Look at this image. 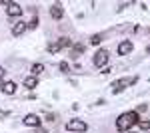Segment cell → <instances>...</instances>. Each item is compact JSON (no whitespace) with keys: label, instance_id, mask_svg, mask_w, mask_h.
<instances>
[{"label":"cell","instance_id":"obj_15","mask_svg":"<svg viewBox=\"0 0 150 133\" xmlns=\"http://www.w3.org/2000/svg\"><path fill=\"white\" fill-rule=\"evenodd\" d=\"M58 44H60V48H68V46H72V40L70 38H58Z\"/></svg>","mask_w":150,"mask_h":133},{"label":"cell","instance_id":"obj_4","mask_svg":"<svg viewBox=\"0 0 150 133\" xmlns=\"http://www.w3.org/2000/svg\"><path fill=\"white\" fill-rule=\"evenodd\" d=\"M108 60H110V56H108V52L106 50H98L96 54H94V66L96 68H106V64H108Z\"/></svg>","mask_w":150,"mask_h":133},{"label":"cell","instance_id":"obj_17","mask_svg":"<svg viewBox=\"0 0 150 133\" xmlns=\"http://www.w3.org/2000/svg\"><path fill=\"white\" fill-rule=\"evenodd\" d=\"M100 42H102V36H100V34H94L92 38H90V44L92 46H98Z\"/></svg>","mask_w":150,"mask_h":133},{"label":"cell","instance_id":"obj_13","mask_svg":"<svg viewBox=\"0 0 150 133\" xmlns=\"http://www.w3.org/2000/svg\"><path fill=\"white\" fill-rule=\"evenodd\" d=\"M42 72H44V66H42V64H34V66L30 68V74H32V76H40V74H42Z\"/></svg>","mask_w":150,"mask_h":133},{"label":"cell","instance_id":"obj_11","mask_svg":"<svg viewBox=\"0 0 150 133\" xmlns=\"http://www.w3.org/2000/svg\"><path fill=\"white\" fill-rule=\"evenodd\" d=\"M82 54H84V46L82 44H74L72 46V50H70V58H72V60H78Z\"/></svg>","mask_w":150,"mask_h":133},{"label":"cell","instance_id":"obj_1","mask_svg":"<svg viewBox=\"0 0 150 133\" xmlns=\"http://www.w3.org/2000/svg\"><path fill=\"white\" fill-rule=\"evenodd\" d=\"M138 121H140V117H138L136 111H124V113H120L118 119H116V129L126 133V131H130L134 125H138Z\"/></svg>","mask_w":150,"mask_h":133},{"label":"cell","instance_id":"obj_24","mask_svg":"<svg viewBox=\"0 0 150 133\" xmlns=\"http://www.w3.org/2000/svg\"><path fill=\"white\" fill-rule=\"evenodd\" d=\"M126 133H134V131H126Z\"/></svg>","mask_w":150,"mask_h":133},{"label":"cell","instance_id":"obj_10","mask_svg":"<svg viewBox=\"0 0 150 133\" xmlns=\"http://www.w3.org/2000/svg\"><path fill=\"white\" fill-rule=\"evenodd\" d=\"M24 30H26V22H22V20H16V24L12 26V36H22Z\"/></svg>","mask_w":150,"mask_h":133},{"label":"cell","instance_id":"obj_8","mask_svg":"<svg viewBox=\"0 0 150 133\" xmlns=\"http://www.w3.org/2000/svg\"><path fill=\"white\" fill-rule=\"evenodd\" d=\"M0 89H2V93H6V95H14V93H16V84H14V81H4V84L0 86Z\"/></svg>","mask_w":150,"mask_h":133},{"label":"cell","instance_id":"obj_22","mask_svg":"<svg viewBox=\"0 0 150 133\" xmlns=\"http://www.w3.org/2000/svg\"><path fill=\"white\" fill-rule=\"evenodd\" d=\"M4 74H6V72H4V68L0 66V81H2V78H4Z\"/></svg>","mask_w":150,"mask_h":133},{"label":"cell","instance_id":"obj_21","mask_svg":"<svg viewBox=\"0 0 150 133\" xmlns=\"http://www.w3.org/2000/svg\"><path fill=\"white\" fill-rule=\"evenodd\" d=\"M46 119L48 121H56V115L54 113H46Z\"/></svg>","mask_w":150,"mask_h":133},{"label":"cell","instance_id":"obj_3","mask_svg":"<svg viewBox=\"0 0 150 133\" xmlns=\"http://www.w3.org/2000/svg\"><path fill=\"white\" fill-rule=\"evenodd\" d=\"M66 129L68 131H76V133H84L88 129V125L82 121V119H68L66 121Z\"/></svg>","mask_w":150,"mask_h":133},{"label":"cell","instance_id":"obj_25","mask_svg":"<svg viewBox=\"0 0 150 133\" xmlns=\"http://www.w3.org/2000/svg\"><path fill=\"white\" fill-rule=\"evenodd\" d=\"M148 32H150V30H148Z\"/></svg>","mask_w":150,"mask_h":133},{"label":"cell","instance_id":"obj_9","mask_svg":"<svg viewBox=\"0 0 150 133\" xmlns=\"http://www.w3.org/2000/svg\"><path fill=\"white\" fill-rule=\"evenodd\" d=\"M50 16H52L54 20H60V18L64 16V8H62V4H58V2H56V4L50 8Z\"/></svg>","mask_w":150,"mask_h":133},{"label":"cell","instance_id":"obj_14","mask_svg":"<svg viewBox=\"0 0 150 133\" xmlns=\"http://www.w3.org/2000/svg\"><path fill=\"white\" fill-rule=\"evenodd\" d=\"M60 50H62V48H60V44H58V40H56V42H50V44H48V52H50V54H58Z\"/></svg>","mask_w":150,"mask_h":133},{"label":"cell","instance_id":"obj_23","mask_svg":"<svg viewBox=\"0 0 150 133\" xmlns=\"http://www.w3.org/2000/svg\"><path fill=\"white\" fill-rule=\"evenodd\" d=\"M146 54H150V44H148V48H146Z\"/></svg>","mask_w":150,"mask_h":133},{"label":"cell","instance_id":"obj_19","mask_svg":"<svg viewBox=\"0 0 150 133\" xmlns=\"http://www.w3.org/2000/svg\"><path fill=\"white\" fill-rule=\"evenodd\" d=\"M58 68H60V72H62V74H68V70H70V66L66 64V62H60V66H58Z\"/></svg>","mask_w":150,"mask_h":133},{"label":"cell","instance_id":"obj_16","mask_svg":"<svg viewBox=\"0 0 150 133\" xmlns=\"http://www.w3.org/2000/svg\"><path fill=\"white\" fill-rule=\"evenodd\" d=\"M26 28H30V30H34V28H38V16H34L30 22H26Z\"/></svg>","mask_w":150,"mask_h":133},{"label":"cell","instance_id":"obj_6","mask_svg":"<svg viewBox=\"0 0 150 133\" xmlns=\"http://www.w3.org/2000/svg\"><path fill=\"white\" fill-rule=\"evenodd\" d=\"M6 14H8L10 18H20V16H22V6H20L18 2H12L10 6L6 8Z\"/></svg>","mask_w":150,"mask_h":133},{"label":"cell","instance_id":"obj_12","mask_svg":"<svg viewBox=\"0 0 150 133\" xmlns=\"http://www.w3.org/2000/svg\"><path fill=\"white\" fill-rule=\"evenodd\" d=\"M36 86H38V79H36L34 76H28V78L24 79V88H28V89H34Z\"/></svg>","mask_w":150,"mask_h":133},{"label":"cell","instance_id":"obj_2","mask_svg":"<svg viewBox=\"0 0 150 133\" xmlns=\"http://www.w3.org/2000/svg\"><path fill=\"white\" fill-rule=\"evenodd\" d=\"M136 81H138V78H130V79H128V78H122V79H116V81H112V86H110V88H112V93H120L124 88L134 86Z\"/></svg>","mask_w":150,"mask_h":133},{"label":"cell","instance_id":"obj_7","mask_svg":"<svg viewBox=\"0 0 150 133\" xmlns=\"http://www.w3.org/2000/svg\"><path fill=\"white\" fill-rule=\"evenodd\" d=\"M132 48H134V46H132V42H130V40L120 42V44H118V56H128L130 52H132Z\"/></svg>","mask_w":150,"mask_h":133},{"label":"cell","instance_id":"obj_20","mask_svg":"<svg viewBox=\"0 0 150 133\" xmlns=\"http://www.w3.org/2000/svg\"><path fill=\"white\" fill-rule=\"evenodd\" d=\"M146 109H148V105H146V103H140L138 109H136V113H140V111H146Z\"/></svg>","mask_w":150,"mask_h":133},{"label":"cell","instance_id":"obj_18","mask_svg":"<svg viewBox=\"0 0 150 133\" xmlns=\"http://www.w3.org/2000/svg\"><path fill=\"white\" fill-rule=\"evenodd\" d=\"M138 127L142 129V131H148L150 129V121H138Z\"/></svg>","mask_w":150,"mask_h":133},{"label":"cell","instance_id":"obj_5","mask_svg":"<svg viewBox=\"0 0 150 133\" xmlns=\"http://www.w3.org/2000/svg\"><path fill=\"white\" fill-rule=\"evenodd\" d=\"M22 123L26 125V127H40V123H42V119L36 115V113H28V115H24Z\"/></svg>","mask_w":150,"mask_h":133}]
</instances>
